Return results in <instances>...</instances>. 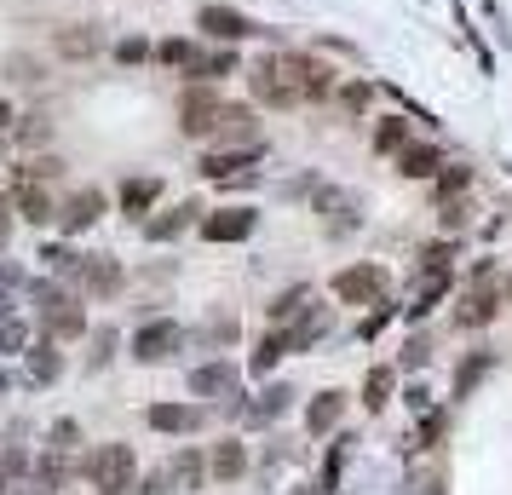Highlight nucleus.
Segmentation results:
<instances>
[{"instance_id":"nucleus-19","label":"nucleus","mask_w":512,"mask_h":495,"mask_svg":"<svg viewBox=\"0 0 512 495\" xmlns=\"http://www.w3.org/2000/svg\"><path fill=\"white\" fill-rule=\"evenodd\" d=\"M288 403H294V392H288V386H265L254 403H242V415H248L254 426H265V421H277V415H288Z\"/></svg>"},{"instance_id":"nucleus-27","label":"nucleus","mask_w":512,"mask_h":495,"mask_svg":"<svg viewBox=\"0 0 512 495\" xmlns=\"http://www.w3.org/2000/svg\"><path fill=\"white\" fill-rule=\"evenodd\" d=\"M340 409H346V392H323V398L305 409V426L311 432H328V426H340Z\"/></svg>"},{"instance_id":"nucleus-43","label":"nucleus","mask_w":512,"mask_h":495,"mask_svg":"<svg viewBox=\"0 0 512 495\" xmlns=\"http://www.w3.org/2000/svg\"><path fill=\"white\" fill-rule=\"evenodd\" d=\"M110 352H116V329H98L93 334V369H104V363H110Z\"/></svg>"},{"instance_id":"nucleus-44","label":"nucleus","mask_w":512,"mask_h":495,"mask_svg":"<svg viewBox=\"0 0 512 495\" xmlns=\"http://www.w3.org/2000/svg\"><path fill=\"white\" fill-rule=\"evenodd\" d=\"M340 104H346L351 116H363V110H369V87H363V81H351L346 93H340Z\"/></svg>"},{"instance_id":"nucleus-16","label":"nucleus","mask_w":512,"mask_h":495,"mask_svg":"<svg viewBox=\"0 0 512 495\" xmlns=\"http://www.w3.org/2000/svg\"><path fill=\"white\" fill-rule=\"evenodd\" d=\"M81 288L87 294H98V300H110L121 288V265L110 260V254H87V271H81Z\"/></svg>"},{"instance_id":"nucleus-26","label":"nucleus","mask_w":512,"mask_h":495,"mask_svg":"<svg viewBox=\"0 0 512 495\" xmlns=\"http://www.w3.org/2000/svg\"><path fill=\"white\" fill-rule=\"evenodd\" d=\"M265 311H271V323H277V329H282V323H294L300 311H311V288H305V283H294V288H288V294H277V300H271V306H265Z\"/></svg>"},{"instance_id":"nucleus-58","label":"nucleus","mask_w":512,"mask_h":495,"mask_svg":"<svg viewBox=\"0 0 512 495\" xmlns=\"http://www.w3.org/2000/svg\"><path fill=\"white\" fill-rule=\"evenodd\" d=\"M294 495H317V490H294Z\"/></svg>"},{"instance_id":"nucleus-12","label":"nucleus","mask_w":512,"mask_h":495,"mask_svg":"<svg viewBox=\"0 0 512 495\" xmlns=\"http://www.w3.org/2000/svg\"><path fill=\"white\" fill-rule=\"evenodd\" d=\"M449 288H455V277H449V271H426V277H420V288H415V300L403 306V317H409V323L432 317V311H438V300L449 294Z\"/></svg>"},{"instance_id":"nucleus-57","label":"nucleus","mask_w":512,"mask_h":495,"mask_svg":"<svg viewBox=\"0 0 512 495\" xmlns=\"http://www.w3.org/2000/svg\"><path fill=\"white\" fill-rule=\"evenodd\" d=\"M0 392H6V369H0Z\"/></svg>"},{"instance_id":"nucleus-29","label":"nucleus","mask_w":512,"mask_h":495,"mask_svg":"<svg viewBox=\"0 0 512 495\" xmlns=\"http://www.w3.org/2000/svg\"><path fill=\"white\" fill-rule=\"evenodd\" d=\"M18 213H24L29 225H47L52 219V202L35 190V179H18Z\"/></svg>"},{"instance_id":"nucleus-53","label":"nucleus","mask_w":512,"mask_h":495,"mask_svg":"<svg viewBox=\"0 0 512 495\" xmlns=\"http://www.w3.org/2000/svg\"><path fill=\"white\" fill-rule=\"evenodd\" d=\"M12 311H18L12 306V288H0V317H12Z\"/></svg>"},{"instance_id":"nucleus-50","label":"nucleus","mask_w":512,"mask_h":495,"mask_svg":"<svg viewBox=\"0 0 512 495\" xmlns=\"http://www.w3.org/2000/svg\"><path fill=\"white\" fill-rule=\"evenodd\" d=\"M403 398H409V409H415V415H426V409H432V403H426V398H432V392H426V386H409V392H403Z\"/></svg>"},{"instance_id":"nucleus-56","label":"nucleus","mask_w":512,"mask_h":495,"mask_svg":"<svg viewBox=\"0 0 512 495\" xmlns=\"http://www.w3.org/2000/svg\"><path fill=\"white\" fill-rule=\"evenodd\" d=\"M507 306H512V277H507Z\"/></svg>"},{"instance_id":"nucleus-46","label":"nucleus","mask_w":512,"mask_h":495,"mask_svg":"<svg viewBox=\"0 0 512 495\" xmlns=\"http://www.w3.org/2000/svg\"><path fill=\"white\" fill-rule=\"evenodd\" d=\"M116 58H121V64H144V58H150V47H144V41H121Z\"/></svg>"},{"instance_id":"nucleus-23","label":"nucleus","mask_w":512,"mask_h":495,"mask_svg":"<svg viewBox=\"0 0 512 495\" xmlns=\"http://www.w3.org/2000/svg\"><path fill=\"white\" fill-rule=\"evenodd\" d=\"M58 375H64V357H58V346H52V340L29 346V380H35V386H52Z\"/></svg>"},{"instance_id":"nucleus-25","label":"nucleus","mask_w":512,"mask_h":495,"mask_svg":"<svg viewBox=\"0 0 512 495\" xmlns=\"http://www.w3.org/2000/svg\"><path fill=\"white\" fill-rule=\"evenodd\" d=\"M167 478H173L179 490H202V478H208V461H202L196 449H185V455H173V467H167Z\"/></svg>"},{"instance_id":"nucleus-47","label":"nucleus","mask_w":512,"mask_h":495,"mask_svg":"<svg viewBox=\"0 0 512 495\" xmlns=\"http://www.w3.org/2000/svg\"><path fill=\"white\" fill-rule=\"evenodd\" d=\"M466 225V202H443V231H461Z\"/></svg>"},{"instance_id":"nucleus-6","label":"nucleus","mask_w":512,"mask_h":495,"mask_svg":"<svg viewBox=\"0 0 512 495\" xmlns=\"http://www.w3.org/2000/svg\"><path fill=\"white\" fill-rule=\"evenodd\" d=\"M219 93H213L208 81H196L185 98H179V127H185V139H208L213 127H219Z\"/></svg>"},{"instance_id":"nucleus-36","label":"nucleus","mask_w":512,"mask_h":495,"mask_svg":"<svg viewBox=\"0 0 512 495\" xmlns=\"http://www.w3.org/2000/svg\"><path fill=\"white\" fill-rule=\"evenodd\" d=\"M443 432H449V409H426L420 415V449H438Z\"/></svg>"},{"instance_id":"nucleus-11","label":"nucleus","mask_w":512,"mask_h":495,"mask_svg":"<svg viewBox=\"0 0 512 495\" xmlns=\"http://www.w3.org/2000/svg\"><path fill=\"white\" fill-rule=\"evenodd\" d=\"M254 225H259L254 208H219L202 219V236L208 242H242V236H254Z\"/></svg>"},{"instance_id":"nucleus-40","label":"nucleus","mask_w":512,"mask_h":495,"mask_svg":"<svg viewBox=\"0 0 512 495\" xmlns=\"http://www.w3.org/2000/svg\"><path fill=\"white\" fill-rule=\"evenodd\" d=\"M162 64L167 70H190L196 64V47L190 41H162Z\"/></svg>"},{"instance_id":"nucleus-15","label":"nucleus","mask_w":512,"mask_h":495,"mask_svg":"<svg viewBox=\"0 0 512 495\" xmlns=\"http://www.w3.org/2000/svg\"><path fill=\"white\" fill-rule=\"evenodd\" d=\"M213 133L225 144H259V127H254V110H248V104H225Z\"/></svg>"},{"instance_id":"nucleus-51","label":"nucleus","mask_w":512,"mask_h":495,"mask_svg":"<svg viewBox=\"0 0 512 495\" xmlns=\"http://www.w3.org/2000/svg\"><path fill=\"white\" fill-rule=\"evenodd\" d=\"M426 363V340H409V352H403V369H420Z\"/></svg>"},{"instance_id":"nucleus-20","label":"nucleus","mask_w":512,"mask_h":495,"mask_svg":"<svg viewBox=\"0 0 512 495\" xmlns=\"http://www.w3.org/2000/svg\"><path fill=\"white\" fill-rule=\"evenodd\" d=\"M397 173L403 179H438V150L432 144H403L397 150Z\"/></svg>"},{"instance_id":"nucleus-28","label":"nucleus","mask_w":512,"mask_h":495,"mask_svg":"<svg viewBox=\"0 0 512 495\" xmlns=\"http://www.w3.org/2000/svg\"><path fill=\"white\" fill-rule=\"evenodd\" d=\"M196 81H219V75H236V52L219 47V52H196V64H190Z\"/></svg>"},{"instance_id":"nucleus-18","label":"nucleus","mask_w":512,"mask_h":495,"mask_svg":"<svg viewBox=\"0 0 512 495\" xmlns=\"http://www.w3.org/2000/svg\"><path fill=\"white\" fill-rule=\"evenodd\" d=\"M98 213H104V196H98V190H75L70 208H64V231L81 236L87 225H98Z\"/></svg>"},{"instance_id":"nucleus-34","label":"nucleus","mask_w":512,"mask_h":495,"mask_svg":"<svg viewBox=\"0 0 512 495\" xmlns=\"http://www.w3.org/2000/svg\"><path fill=\"white\" fill-rule=\"evenodd\" d=\"M242 467H248L242 444H219L213 449V478H242Z\"/></svg>"},{"instance_id":"nucleus-55","label":"nucleus","mask_w":512,"mask_h":495,"mask_svg":"<svg viewBox=\"0 0 512 495\" xmlns=\"http://www.w3.org/2000/svg\"><path fill=\"white\" fill-rule=\"evenodd\" d=\"M6 121H12V104H6V98H0V133H6Z\"/></svg>"},{"instance_id":"nucleus-37","label":"nucleus","mask_w":512,"mask_h":495,"mask_svg":"<svg viewBox=\"0 0 512 495\" xmlns=\"http://www.w3.org/2000/svg\"><path fill=\"white\" fill-rule=\"evenodd\" d=\"M346 455H351V438H340V444L328 449V467H323V484H317V495L340 490V467H346Z\"/></svg>"},{"instance_id":"nucleus-33","label":"nucleus","mask_w":512,"mask_h":495,"mask_svg":"<svg viewBox=\"0 0 512 495\" xmlns=\"http://www.w3.org/2000/svg\"><path fill=\"white\" fill-rule=\"evenodd\" d=\"M403 144H409V121H403V116H392V121H380V127H374V150L397 156Z\"/></svg>"},{"instance_id":"nucleus-4","label":"nucleus","mask_w":512,"mask_h":495,"mask_svg":"<svg viewBox=\"0 0 512 495\" xmlns=\"http://www.w3.org/2000/svg\"><path fill=\"white\" fill-rule=\"evenodd\" d=\"M386 288H392V277H386L380 265H346V271L334 277V294H340L346 306H380Z\"/></svg>"},{"instance_id":"nucleus-45","label":"nucleus","mask_w":512,"mask_h":495,"mask_svg":"<svg viewBox=\"0 0 512 495\" xmlns=\"http://www.w3.org/2000/svg\"><path fill=\"white\" fill-rule=\"evenodd\" d=\"M75 438H81V426H75V421L52 426V449H58V455H64V449H75Z\"/></svg>"},{"instance_id":"nucleus-54","label":"nucleus","mask_w":512,"mask_h":495,"mask_svg":"<svg viewBox=\"0 0 512 495\" xmlns=\"http://www.w3.org/2000/svg\"><path fill=\"white\" fill-rule=\"evenodd\" d=\"M415 495H449V490H443V478H432V484H420Z\"/></svg>"},{"instance_id":"nucleus-22","label":"nucleus","mask_w":512,"mask_h":495,"mask_svg":"<svg viewBox=\"0 0 512 495\" xmlns=\"http://www.w3.org/2000/svg\"><path fill=\"white\" fill-rule=\"evenodd\" d=\"M156 196H162V179H127V185H121V213L139 219V213L156 208Z\"/></svg>"},{"instance_id":"nucleus-30","label":"nucleus","mask_w":512,"mask_h":495,"mask_svg":"<svg viewBox=\"0 0 512 495\" xmlns=\"http://www.w3.org/2000/svg\"><path fill=\"white\" fill-rule=\"evenodd\" d=\"M24 467H29V455H24L18 444L0 449V495H12L18 484H24Z\"/></svg>"},{"instance_id":"nucleus-24","label":"nucleus","mask_w":512,"mask_h":495,"mask_svg":"<svg viewBox=\"0 0 512 495\" xmlns=\"http://www.w3.org/2000/svg\"><path fill=\"white\" fill-rule=\"evenodd\" d=\"M489 369H495V352H472V357H466L461 369H455V398H472V392H478V380H484Z\"/></svg>"},{"instance_id":"nucleus-8","label":"nucleus","mask_w":512,"mask_h":495,"mask_svg":"<svg viewBox=\"0 0 512 495\" xmlns=\"http://www.w3.org/2000/svg\"><path fill=\"white\" fill-rule=\"evenodd\" d=\"M265 156V144H236V150H213L202 156V173H208L213 185H236V179H248L254 162Z\"/></svg>"},{"instance_id":"nucleus-42","label":"nucleus","mask_w":512,"mask_h":495,"mask_svg":"<svg viewBox=\"0 0 512 495\" xmlns=\"http://www.w3.org/2000/svg\"><path fill=\"white\" fill-rule=\"evenodd\" d=\"M24 323H18V317H0V352H24Z\"/></svg>"},{"instance_id":"nucleus-10","label":"nucleus","mask_w":512,"mask_h":495,"mask_svg":"<svg viewBox=\"0 0 512 495\" xmlns=\"http://www.w3.org/2000/svg\"><path fill=\"white\" fill-rule=\"evenodd\" d=\"M196 29H208L213 41H248V35H259V24L248 18V12H236V6H202L196 12Z\"/></svg>"},{"instance_id":"nucleus-1","label":"nucleus","mask_w":512,"mask_h":495,"mask_svg":"<svg viewBox=\"0 0 512 495\" xmlns=\"http://www.w3.org/2000/svg\"><path fill=\"white\" fill-rule=\"evenodd\" d=\"M248 87H254L259 104H271V110H294V104H305V98H328L334 93V70L317 64V58H305V52H271V58H259L254 64Z\"/></svg>"},{"instance_id":"nucleus-38","label":"nucleus","mask_w":512,"mask_h":495,"mask_svg":"<svg viewBox=\"0 0 512 495\" xmlns=\"http://www.w3.org/2000/svg\"><path fill=\"white\" fill-rule=\"evenodd\" d=\"M397 311H403V306H397V300H380V306H374L369 317H363V323H357V340H374V334L386 329V323H392Z\"/></svg>"},{"instance_id":"nucleus-21","label":"nucleus","mask_w":512,"mask_h":495,"mask_svg":"<svg viewBox=\"0 0 512 495\" xmlns=\"http://www.w3.org/2000/svg\"><path fill=\"white\" fill-rule=\"evenodd\" d=\"M196 202H179V208H167V213H156V219H150V225H144V236H150V242H173V236L185 231L190 219H196Z\"/></svg>"},{"instance_id":"nucleus-3","label":"nucleus","mask_w":512,"mask_h":495,"mask_svg":"<svg viewBox=\"0 0 512 495\" xmlns=\"http://www.w3.org/2000/svg\"><path fill=\"white\" fill-rule=\"evenodd\" d=\"M133 467H139V461H133V449L127 444H98L93 455H87V478H93L104 495L127 490V484H133Z\"/></svg>"},{"instance_id":"nucleus-31","label":"nucleus","mask_w":512,"mask_h":495,"mask_svg":"<svg viewBox=\"0 0 512 495\" xmlns=\"http://www.w3.org/2000/svg\"><path fill=\"white\" fill-rule=\"evenodd\" d=\"M277 357H288V340H282V329L259 340V346H254V363H248V369H254V375H271V369H277Z\"/></svg>"},{"instance_id":"nucleus-5","label":"nucleus","mask_w":512,"mask_h":495,"mask_svg":"<svg viewBox=\"0 0 512 495\" xmlns=\"http://www.w3.org/2000/svg\"><path fill=\"white\" fill-rule=\"evenodd\" d=\"M501 306H507V294H495V288H489V265H478V271H472V288H466L461 306H455V317H461V329H484V323H495Z\"/></svg>"},{"instance_id":"nucleus-13","label":"nucleus","mask_w":512,"mask_h":495,"mask_svg":"<svg viewBox=\"0 0 512 495\" xmlns=\"http://www.w3.org/2000/svg\"><path fill=\"white\" fill-rule=\"evenodd\" d=\"M190 392H196V398H242L231 363H202V369L190 375Z\"/></svg>"},{"instance_id":"nucleus-35","label":"nucleus","mask_w":512,"mask_h":495,"mask_svg":"<svg viewBox=\"0 0 512 495\" xmlns=\"http://www.w3.org/2000/svg\"><path fill=\"white\" fill-rule=\"evenodd\" d=\"M466 185H472V167H466V162L443 167V173H438V202H455V196H461Z\"/></svg>"},{"instance_id":"nucleus-48","label":"nucleus","mask_w":512,"mask_h":495,"mask_svg":"<svg viewBox=\"0 0 512 495\" xmlns=\"http://www.w3.org/2000/svg\"><path fill=\"white\" fill-rule=\"evenodd\" d=\"M18 139H24V144H41V139H47V121H41V116H29L24 127H18Z\"/></svg>"},{"instance_id":"nucleus-14","label":"nucleus","mask_w":512,"mask_h":495,"mask_svg":"<svg viewBox=\"0 0 512 495\" xmlns=\"http://www.w3.org/2000/svg\"><path fill=\"white\" fill-rule=\"evenodd\" d=\"M323 334H328V311H323V306H311V311H300V317L282 329V340H288V352H311Z\"/></svg>"},{"instance_id":"nucleus-32","label":"nucleus","mask_w":512,"mask_h":495,"mask_svg":"<svg viewBox=\"0 0 512 495\" xmlns=\"http://www.w3.org/2000/svg\"><path fill=\"white\" fill-rule=\"evenodd\" d=\"M392 386H397V375H392V369H369V375H363V403H369V409H386V398H392Z\"/></svg>"},{"instance_id":"nucleus-49","label":"nucleus","mask_w":512,"mask_h":495,"mask_svg":"<svg viewBox=\"0 0 512 495\" xmlns=\"http://www.w3.org/2000/svg\"><path fill=\"white\" fill-rule=\"evenodd\" d=\"M0 288H24V271L12 260H0Z\"/></svg>"},{"instance_id":"nucleus-39","label":"nucleus","mask_w":512,"mask_h":495,"mask_svg":"<svg viewBox=\"0 0 512 495\" xmlns=\"http://www.w3.org/2000/svg\"><path fill=\"white\" fill-rule=\"evenodd\" d=\"M58 47L70 52V58H87V52H98V35H93V29H64V35H58Z\"/></svg>"},{"instance_id":"nucleus-17","label":"nucleus","mask_w":512,"mask_h":495,"mask_svg":"<svg viewBox=\"0 0 512 495\" xmlns=\"http://www.w3.org/2000/svg\"><path fill=\"white\" fill-rule=\"evenodd\" d=\"M202 421H208V415L190 409V403H156V409H150V426H156V432H196Z\"/></svg>"},{"instance_id":"nucleus-7","label":"nucleus","mask_w":512,"mask_h":495,"mask_svg":"<svg viewBox=\"0 0 512 495\" xmlns=\"http://www.w3.org/2000/svg\"><path fill=\"white\" fill-rule=\"evenodd\" d=\"M179 346H185V329H179L173 317H156V323H144V329L133 334V357H139V363H167Z\"/></svg>"},{"instance_id":"nucleus-9","label":"nucleus","mask_w":512,"mask_h":495,"mask_svg":"<svg viewBox=\"0 0 512 495\" xmlns=\"http://www.w3.org/2000/svg\"><path fill=\"white\" fill-rule=\"evenodd\" d=\"M311 202H317V213L328 219V231H334V236H351V231H357V213H363V208H357V196H351V190L317 185V190H311Z\"/></svg>"},{"instance_id":"nucleus-41","label":"nucleus","mask_w":512,"mask_h":495,"mask_svg":"<svg viewBox=\"0 0 512 495\" xmlns=\"http://www.w3.org/2000/svg\"><path fill=\"white\" fill-rule=\"evenodd\" d=\"M449 260H455V242H432L420 254V271H449Z\"/></svg>"},{"instance_id":"nucleus-2","label":"nucleus","mask_w":512,"mask_h":495,"mask_svg":"<svg viewBox=\"0 0 512 495\" xmlns=\"http://www.w3.org/2000/svg\"><path fill=\"white\" fill-rule=\"evenodd\" d=\"M29 300H35V311H41V323H47L52 340H75V334L87 329L81 300H70L58 283H29Z\"/></svg>"},{"instance_id":"nucleus-52","label":"nucleus","mask_w":512,"mask_h":495,"mask_svg":"<svg viewBox=\"0 0 512 495\" xmlns=\"http://www.w3.org/2000/svg\"><path fill=\"white\" fill-rule=\"evenodd\" d=\"M12 213H18V208H12V202H6V196H0V242H6V236H12Z\"/></svg>"}]
</instances>
